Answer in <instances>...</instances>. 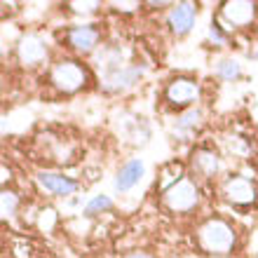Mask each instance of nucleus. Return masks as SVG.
<instances>
[{"label":"nucleus","instance_id":"obj_14","mask_svg":"<svg viewBox=\"0 0 258 258\" xmlns=\"http://www.w3.org/2000/svg\"><path fill=\"white\" fill-rule=\"evenodd\" d=\"M200 124H202V110L200 108L183 110V113L176 117V132L181 136H190Z\"/></svg>","mask_w":258,"mask_h":258},{"label":"nucleus","instance_id":"obj_8","mask_svg":"<svg viewBox=\"0 0 258 258\" xmlns=\"http://www.w3.org/2000/svg\"><path fill=\"white\" fill-rule=\"evenodd\" d=\"M35 181L52 197H68L78 190V181H73L66 174H59V171H38Z\"/></svg>","mask_w":258,"mask_h":258},{"label":"nucleus","instance_id":"obj_18","mask_svg":"<svg viewBox=\"0 0 258 258\" xmlns=\"http://www.w3.org/2000/svg\"><path fill=\"white\" fill-rule=\"evenodd\" d=\"M209 40L214 42V45H218V47H221V45H225V40H228V38H225L223 26H221V24H211V26H209Z\"/></svg>","mask_w":258,"mask_h":258},{"label":"nucleus","instance_id":"obj_1","mask_svg":"<svg viewBox=\"0 0 258 258\" xmlns=\"http://www.w3.org/2000/svg\"><path fill=\"white\" fill-rule=\"evenodd\" d=\"M197 242L202 246V251L211 253L214 258L228 256L235 246V230L223 218H209L197 230Z\"/></svg>","mask_w":258,"mask_h":258},{"label":"nucleus","instance_id":"obj_7","mask_svg":"<svg viewBox=\"0 0 258 258\" xmlns=\"http://www.w3.org/2000/svg\"><path fill=\"white\" fill-rule=\"evenodd\" d=\"M197 19V5L195 3H176L167 14V26L174 35H185L190 33V28L195 26Z\"/></svg>","mask_w":258,"mask_h":258},{"label":"nucleus","instance_id":"obj_5","mask_svg":"<svg viewBox=\"0 0 258 258\" xmlns=\"http://www.w3.org/2000/svg\"><path fill=\"white\" fill-rule=\"evenodd\" d=\"M143 71L146 66H120L115 71H110V73H103V87L108 89V92H127L136 85V82L143 78Z\"/></svg>","mask_w":258,"mask_h":258},{"label":"nucleus","instance_id":"obj_11","mask_svg":"<svg viewBox=\"0 0 258 258\" xmlns=\"http://www.w3.org/2000/svg\"><path fill=\"white\" fill-rule=\"evenodd\" d=\"M143 174H146V164H143V160L134 157V160H129V162H124L120 167V171L115 174V181H113V188L117 192H129L132 188L139 185Z\"/></svg>","mask_w":258,"mask_h":258},{"label":"nucleus","instance_id":"obj_19","mask_svg":"<svg viewBox=\"0 0 258 258\" xmlns=\"http://www.w3.org/2000/svg\"><path fill=\"white\" fill-rule=\"evenodd\" d=\"M96 5L99 3H71V7H73L75 12H92Z\"/></svg>","mask_w":258,"mask_h":258},{"label":"nucleus","instance_id":"obj_10","mask_svg":"<svg viewBox=\"0 0 258 258\" xmlns=\"http://www.w3.org/2000/svg\"><path fill=\"white\" fill-rule=\"evenodd\" d=\"M256 17V3H246V0H235V3H225L221 10V19L225 26L239 28L249 26Z\"/></svg>","mask_w":258,"mask_h":258},{"label":"nucleus","instance_id":"obj_20","mask_svg":"<svg viewBox=\"0 0 258 258\" xmlns=\"http://www.w3.org/2000/svg\"><path fill=\"white\" fill-rule=\"evenodd\" d=\"M124 258H155V256H150V253H143V251H134V253H129V256Z\"/></svg>","mask_w":258,"mask_h":258},{"label":"nucleus","instance_id":"obj_9","mask_svg":"<svg viewBox=\"0 0 258 258\" xmlns=\"http://www.w3.org/2000/svg\"><path fill=\"white\" fill-rule=\"evenodd\" d=\"M99 38H101V33L94 24H80V26H73L68 31V45L78 54H92L99 47Z\"/></svg>","mask_w":258,"mask_h":258},{"label":"nucleus","instance_id":"obj_15","mask_svg":"<svg viewBox=\"0 0 258 258\" xmlns=\"http://www.w3.org/2000/svg\"><path fill=\"white\" fill-rule=\"evenodd\" d=\"M216 75H218V80L232 82L242 75V66H239V61H235V59H223V61L216 63Z\"/></svg>","mask_w":258,"mask_h":258},{"label":"nucleus","instance_id":"obj_6","mask_svg":"<svg viewBox=\"0 0 258 258\" xmlns=\"http://www.w3.org/2000/svg\"><path fill=\"white\" fill-rule=\"evenodd\" d=\"M223 195L228 202L239 204V207H246V204H253L258 197L256 185L251 183V178L246 176H230L223 183Z\"/></svg>","mask_w":258,"mask_h":258},{"label":"nucleus","instance_id":"obj_4","mask_svg":"<svg viewBox=\"0 0 258 258\" xmlns=\"http://www.w3.org/2000/svg\"><path fill=\"white\" fill-rule=\"evenodd\" d=\"M162 202L167 204V209L174 211V214H185V211H192L200 202V190L197 185L192 183L190 178L185 176L181 178L178 183H174L169 190H164Z\"/></svg>","mask_w":258,"mask_h":258},{"label":"nucleus","instance_id":"obj_2","mask_svg":"<svg viewBox=\"0 0 258 258\" xmlns=\"http://www.w3.org/2000/svg\"><path fill=\"white\" fill-rule=\"evenodd\" d=\"M49 80H52V85H54L59 92H63V94H75V92H80V89L87 85L89 73L80 61L66 59V61H59L52 68Z\"/></svg>","mask_w":258,"mask_h":258},{"label":"nucleus","instance_id":"obj_13","mask_svg":"<svg viewBox=\"0 0 258 258\" xmlns=\"http://www.w3.org/2000/svg\"><path fill=\"white\" fill-rule=\"evenodd\" d=\"M192 169L202 178H214L218 174V169H221V160H218L214 150L200 148L192 153Z\"/></svg>","mask_w":258,"mask_h":258},{"label":"nucleus","instance_id":"obj_17","mask_svg":"<svg viewBox=\"0 0 258 258\" xmlns=\"http://www.w3.org/2000/svg\"><path fill=\"white\" fill-rule=\"evenodd\" d=\"M17 204H19V200H17V195L12 190H3V214L5 216H12L17 211Z\"/></svg>","mask_w":258,"mask_h":258},{"label":"nucleus","instance_id":"obj_12","mask_svg":"<svg viewBox=\"0 0 258 258\" xmlns=\"http://www.w3.org/2000/svg\"><path fill=\"white\" fill-rule=\"evenodd\" d=\"M19 59L26 66H38L47 59V45L38 35H26L19 42Z\"/></svg>","mask_w":258,"mask_h":258},{"label":"nucleus","instance_id":"obj_3","mask_svg":"<svg viewBox=\"0 0 258 258\" xmlns=\"http://www.w3.org/2000/svg\"><path fill=\"white\" fill-rule=\"evenodd\" d=\"M164 101L169 103L171 108L190 110L192 106L200 101V82H197L195 78L178 75V78L169 80V85L164 87Z\"/></svg>","mask_w":258,"mask_h":258},{"label":"nucleus","instance_id":"obj_16","mask_svg":"<svg viewBox=\"0 0 258 258\" xmlns=\"http://www.w3.org/2000/svg\"><path fill=\"white\" fill-rule=\"evenodd\" d=\"M110 209H113V200L108 195H94L85 204V216H96V214H103Z\"/></svg>","mask_w":258,"mask_h":258}]
</instances>
